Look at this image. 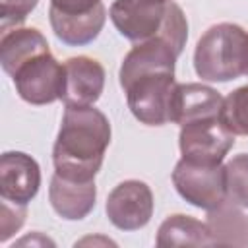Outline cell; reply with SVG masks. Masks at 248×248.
<instances>
[{"mask_svg": "<svg viewBox=\"0 0 248 248\" xmlns=\"http://www.w3.org/2000/svg\"><path fill=\"white\" fill-rule=\"evenodd\" d=\"M39 0H0V27L2 33L19 27L27 16L37 8Z\"/></svg>", "mask_w": 248, "mask_h": 248, "instance_id": "d6986e66", "label": "cell"}, {"mask_svg": "<svg viewBox=\"0 0 248 248\" xmlns=\"http://www.w3.org/2000/svg\"><path fill=\"white\" fill-rule=\"evenodd\" d=\"M108 17L116 31L132 43L161 39L170 45L176 56L186 46L188 19L172 0H114Z\"/></svg>", "mask_w": 248, "mask_h": 248, "instance_id": "3957f363", "label": "cell"}, {"mask_svg": "<svg viewBox=\"0 0 248 248\" xmlns=\"http://www.w3.org/2000/svg\"><path fill=\"white\" fill-rule=\"evenodd\" d=\"M110 143V122L95 107H66L52 145L54 172L76 182H91L103 167Z\"/></svg>", "mask_w": 248, "mask_h": 248, "instance_id": "7a4b0ae2", "label": "cell"}, {"mask_svg": "<svg viewBox=\"0 0 248 248\" xmlns=\"http://www.w3.org/2000/svg\"><path fill=\"white\" fill-rule=\"evenodd\" d=\"M105 68L91 56H72L64 62L60 101L66 107H93L105 89Z\"/></svg>", "mask_w": 248, "mask_h": 248, "instance_id": "9c48e42d", "label": "cell"}, {"mask_svg": "<svg viewBox=\"0 0 248 248\" xmlns=\"http://www.w3.org/2000/svg\"><path fill=\"white\" fill-rule=\"evenodd\" d=\"M227 202L248 209V153L234 155L225 163Z\"/></svg>", "mask_w": 248, "mask_h": 248, "instance_id": "e0dca14e", "label": "cell"}, {"mask_svg": "<svg viewBox=\"0 0 248 248\" xmlns=\"http://www.w3.org/2000/svg\"><path fill=\"white\" fill-rule=\"evenodd\" d=\"M234 145V134L227 130L221 118H203L180 126L178 147L184 159L205 165L225 161Z\"/></svg>", "mask_w": 248, "mask_h": 248, "instance_id": "8992f818", "label": "cell"}, {"mask_svg": "<svg viewBox=\"0 0 248 248\" xmlns=\"http://www.w3.org/2000/svg\"><path fill=\"white\" fill-rule=\"evenodd\" d=\"M176 56L161 43H138L122 58L118 83L136 120L145 126L170 122Z\"/></svg>", "mask_w": 248, "mask_h": 248, "instance_id": "6da1fadb", "label": "cell"}, {"mask_svg": "<svg viewBox=\"0 0 248 248\" xmlns=\"http://www.w3.org/2000/svg\"><path fill=\"white\" fill-rule=\"evenodd\" d=\"M97 200L95 180L91 182H76L62 178L60 174H52L48 186V202L54 213L66 221H79L85 219Z\"/></svg>", "mask_w": 248, "mask_h": 248, "instance_id": "7c38bea8", "label": "cell"}, {"mask_svg": "<svg viewBox=\"0 0 248 248\" xmlns=\"http://www.w3.org/2000/svg\"><path fill=\"white\" fill-rule=\"evenodd\" d=\"M103 0H50L48 10L60 12L64 16H81L95 10Z\"/></svg>", "mask_w": 248, "mask_h": 248, "instance_id": "44dd1931", "label": "cell"}, {"mask_svg": "<svg viewBox=\"0 0 248 248\" xmlns=\"http://www.w3.org/2000/svg\"><path fill=\"white\" fill-rule=\"evenodd\" d=\"M12 79L17 95L25 103L35 107L50 105L62 97L64 64H60L50 52H45L23 64Z\"/></svg>", "mask_w": 248, "mask_h": 248, "instance_id": "52a82bcc", "label": "cell"}, {"mask_svg": "<svg viewBox=\"0 0 248 248\" xmlns=\"http://www.w3.org/2000/svg\"><path fill=\"white\" fill-rule=\"evenodd\" d=\"M25 217H27V205L2 200L0 202V242H8L10 236H14L23 227Z\"/></svg>", "mask_w": 248, "mask_h": 248, "instance_id": "ffe728a7", "label": "cell"}, {"mask_svg": "<svg viewBox=\"0 0 248 248\" xmlns=\"http://www.w3.org/2000/svg\"><path fill=\"white\" fill-rule=\"evenodd\" d=\"M221 93L203 83H176L172 95L170 122L184 126L194 120L217 118L223 108Z\"/></svg>", "mask_w": 248, "mask_h": 248, "instance_id": "8fae6325", "label": "cell"}, {"mask_svg": "<svg viewBox=\"0 0 248 248\" xmlns=\"http://www.w3.org/2000/svg\"><path fill=\"white\" fill-rule=\"evenodd\" d=\"M155 244L159 248L170 246H211L205 221L192 215H169L157 229Z\"/></svg>", "mask_w": 248, "mask_h": 248, "instance_id": "2e32d148", "label": "cell"}, {"mask_svg": "<svg viewBox=\"0 0 248 248\" xmlns=\"http://www.w3.org/2000/svg\"><path fill=\"white\" fill-rule=\"evenodd\" d=\"M219 118L234 136H248V85L236 87L223 99Z\"/></svg>", "mask_w": 248, "mask_h": 248, "instance_id": "ac0fdd59", "label": "cell"}, {"mask_svg": "<svg viewBox=\"0 0 248 248\" xmlns=\"http://www.w3.org/2000/svg\"><path fill=\"white\" fill-rule=\"evenodd\" d=\"M194 70L203 81L225 83L248 72V31L236 23H215L198 39Z\"/></svg>", "mask_w": 248, "mask_h": 248, "instance_id": "277c9868", "label": "cell"}, {"mask_svg": "<svg viewBox=\"0 0 248 248\" xmlns=\"http://www.w3.org/2000/svg\"><path fill=\"white\" fill-rule=\"evenodd\" d=\"M172 184L182 200L190 205L209 211L227 202L225 165H205L180 159L172 170Z\"/></svg>", "mask_w": 248, "mask_h": 248, "instance_id": "5b68a950", "label": "cell"}, {"mask_svg": "<svg viewBox=\"0 0 248 248\" xmlns=\"http://www.w3.org/2000/svg\"><path fill=\"white\" fill-rule=\"evenodd\" d=\"M16 244H17V246H25V244H31V246H46V244H52V246H54V242H52L50 238L43 236L41 232H33V234H29V236H23V238L17 240Z\"/></svg>", "mask_w": 248, "mask_h": 248, "instance_id": "7402d4cb", "label": "cell"}, {"mask_svg": "<svg viewBox=\"0 0 248 248\" xmlns=\"http://www.w3.org/2000/svg\"><path fill=\"white\" fill-rule=\"evenodd\" d=\"M246 76H248V72H246Z\"/></svg>", "mask_w": 248, "mask_h": 248, "instance_id": "603a6c76", "label": "cell"}, {"mask_svg": "<svg viewBox=\"0 0 248 248\" xmlns=\"http://www.w3.org/2000/svg\"><path fill=\"white\" fill-rule=\"evenodd\" d=\"M41 188V167L23 151H6L0 157V200L27 205Z\"/></svg>", "mask_w": 248, "mask_h": 248, "instance_id": "30bf717a", "label": "cell"}, {"mask_svg": "<svg viewBox=\"0 0 248 248\" xmlns=\"http://www.w3.org/2000/svg\"><path fill=\"white\" fill-rule=\"evenodd\" d=\"M48 21L58 41L68 46H85L93 43L105 27L107 10L105 4H99L89 14L81 16H64L60 12L48 10Z\"/></svg>", "mask_w": 248, "mask_h": 248, "instance_id": "5bb4252c", "label": "cell"}, {"mask_svg": "<svg viewBox=\"0 0 248 248\" xmlns=\"http://www.w3.org/2000/svg\"><path fill=\"white\" fill-rule=\"evenodd\" d=\"M50 52L46 37L35 27H14L2 33L0 66L8 76H14L29 60Z\"/></svg>", "mask_w": 248, "mask_h": 248, "instance_id": "4fadbf2b", "label": "cell"}, {"mask_svg": "<svg viewBox=\"0 0 248 248\" xmlns=\"http://www.w3.org/2000/svg\"><path fill=\"white\" fill-rule=\"evenodd\" d=\"M205 227L211 246H248V215L231 202L209 209Z\"/></svg>", "mask_w": 248, "mask_h": 248, "instance_id": "9a60e30c", "label": "cell"}, {"mask_svg": "<svg viewBox=\"0 0 248 248\" xmlns=\"http://www.w3.org/2000/svg\"><path fill=\"white\" fill-rule=\"evenodd\" d=\"M153 192L143 180H124L116 184L105 203L108 221L124 232L143 229L153 217Z\"/></svg>", "mask_w": 248, "mask_h": 248, "instance_id": "ba28073f", "label": "cell"}]
</instances>
